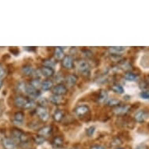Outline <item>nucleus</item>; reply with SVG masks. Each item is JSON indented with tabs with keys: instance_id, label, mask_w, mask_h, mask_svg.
I'll return each mask as SVG.
<instances>
[{
	"instance_id": "72a5a7b5",
	"label": "nucleus",
	"mask_w": 149,
	"mask_h": 149,
	"mask_svg": "<svg viewBox=\"0 0 149 149\" xmlns=\"http://www.w3.org/2000/svg\"><path fill=\"white\" fill-rule=\"evenodd\" d=\"M5 69L3 67V66L2 64L0 63V78H2L3 77H4L5 75Z\"/></svg>"
},
{
	"instance_id": "0eeeda50",
	"label": "nucleus",
	"mask_w": 149,
	"mask_h": 149,
	"mask_svg": "<svg viewBox=\"0 0 149 149\" xmlns=\"http://www.w3.org/2000/svg\"><path fill=\"white\" fill-rule=\"evenodd\" d=\"M24 120V113L23 112H17L13 116V122L16 125H22Z\"/></svg>"
},
{
	"instance_id": "6ab92c4d",
	"label": "nucleus",
	"mask_w": 149,
	"mask_h": 149,
	"mask_svg": "<svg viewBox=\"0 0 149 149\" xmlns=\"http://www.w3.org/2000/svg\"><path fill=\"white\" fill-rule=\"evenodd\" d=\"M55 56L57 59H62L64 58V52L63 48L61 47H56L55 49Z\"/></svg>"
},
{
	"instance_id": "4c0bfd02",
	"label": "nucleus",
	"mask_w": 149,
	"mask_h": 149,
	"mask_svg": "<svg viewBox=\"0 0 149 149\" xmlns=\"http://www.w3.org/2000/svg\"><path fill=\"white\" fill-rule=\"evenodd\" d=\"M72 149H77V148H72Z\"/></svg>"
},
{
	"instance_id": "ddd939ff",
	"label": "nucleus",
	"mask_w": 149,
	"mask_h": 149,
	"mask_svg": "<svg viewBox=\"0 0 149 149\" xmlns=\"http://www.w3.org/2000/svg\"><path fill=\"white\" fill-rule=\"evenodd\" d=\"M52 133V127L50 126H47V127H42V129L38 130V134L42 137H47L49 134H51Z\"/></svg>"
},
{
	"instance_id": "f257e3e1",
	"label": "nucleus",
	"mask_w": 149,
	"mask_h": 149,
	"mask_svg": "<svg viewBox=\"0 0 149 149\" xmlns=\"http://www.w3.org/2000/svg\"><path fill=\"white\" fill-rule=\"evenodd\" d=\"M11 135H12L13 138L17 141H19L20 143H24L27 141V137L22 130H20V129H17V128H13L11 131Z\"/></svg>"
},
{
	"instance_id": "7ed1b4c3",
	"label": "nucleus",
	"mask_w": 149,
	"mask_h": 149,
	"mask_svg": "<svg viewBox=\"0 0 149 149\" xmlns=\"http://www.w3.org/2000/svg\"><path fill=\"white\" fill-rule=\"evenodd\" d=\"M78 70L83 74H88L90 72V65L86 60H81L78 63Z\"/></svg>"
},
{
	"instance_id": "4be33fe9",
	"label": "nucleus",
	"mask_w": 149,
	"mask_h": 149,
	"mask_svg": "<svg viewBox=\"0 0 149 149\" xmlns=\"http://www.w3.org/2000/svg\"><path fill=\"white\" fill-rule=\"evenodd\" d=\"M52 144L56 148H60L63 144V139L60 137H54L53 140H52Z\"/></svg>"
},
{
	"instance_id": "bb28decb",
	"label": "nucleus",
	"mask_w": 149,
	"mask_h": 149,
	"mask_svg": "<svg viewBox=\"0 0 149 149\" xmlns=\"http://www.w3.org/2000/svg\"><path fill=\"white\" fill-rule=\"evenodd\" d=\"M45 140L44 137L40 136V135L34 137V141H35V143H36L37 144H42L45 142Z\"/></svg>"
},
{
	"instance_id": "2f4dec72",
	"label": "nucleus",
	"mask_w": 149,
	"mask_h": 149,
	"mask_svg": "<svg viewBox=\"0 0 149 149\" xmlns=\"http://www.w3.org/2000/svg\"><path fill=\"white\" fill-rule=\"evenodd\" d=\"M106 98H107V93L106 91H102V92H101L100 96H99V100L101 102H102L104 100H106Z\"/></svg>"
},
{
	"instance_id": "9d476101",
	"label": "nucleus",
	"mask_w": 149,
	"mask_h": 149,
	"mask_svg": "<svg viewBox=\"0 0 149 149\" xmlns=\"http://www.w3.org/2000/svg\"><path fill=\"white\" fill-rule=\"evenodd\" d=\"M63 66L66 69H71L73 66V61L70 56H66L63 59Z\"/></svg>"
},
{
	"instance_id": "39448f33",
	"label": "nucleus",
	"mask_w": 149,
	"mask_h": 149,
	"mask_svg": "<svg viewBox=\"0 0 149 149\" xmlns=\"http://www.w3.org/2000/svg\"><path fill=\"white\" fill-rule=\"evenodd\" d=\"M37 114L38 116V117L43 121H46L49 118V112L45 107L40 106L37 109Z\"/></svg>"
},
{
	"instance_id": "a211bd4d",
	"label": "nucleus",
	"mask_w": 149,
	"mask_h": 149,
	"mask_svg": "<svg viewBox=\"0 0 149 149\" xmlns=\"http://www.w3.org/2000/svg\"><path fill=\"white\" fill-rule=\"evenodd\" d=\"M53 86V84L52 82V81L50 80H46V81H44L43 82H42V90L44 91H49L50 90Z\"/></svg>"
},
{
	"instance_id": "dca6fc26",
	"label": "nucleus",
	"mask_w": 149,
	"mask_h": 149,
	"mask_svg": "<svg viewBox=\"0 0 149 149\" xmlns=\"http://www.w3.org/2000/svg\"><path fill=\"white\" fill-rule=\"evenodd\" d=\"M126 47H122V46H114V47H110L109 51L112 53L114 54H121L123 52H124L126 51Z\"/></svg>"
},
{
	"instance_id": "f704fd0d",
	"label": "nucleus",
	"mask_w": 149,
	"mask_h": 149,
	"mask_svg": "<svg viewBox=\"0 0 149 149\" xmlns=\"http://www.w3.org/2000/svg\"><path fill=\"white\" fill-rule=\"evenodd\" d=\"M91 149H105V148L102 146H101V145H95V146L91 147Z\"/></svg>"
},
{
	"instance_id": "20e7f679",
	"label": "nucleus",
	"mask_w": 149,
	"mask_h": 149,
	"mask_svg": "<svg viewBox=\"0 0 149 149\" xmlns=\"http://www.w3.org/2000/svg\"><path fill=\"white\" fill-rule=\"evenodd\" d=\"M29 101V99L23 97V96H17L14 98V105L17 107L19 108H25L26 105H27V102Z\"/></svg>"
},
{
	"instance_id": "5701e85b",
	"label": "nucleus",
	"mask_w": 149,
	"mask_h": 149,
	"mask_svg": "<svg viewBox=\"0 0 149 149\" xmlns=\"http://www.w3.org/2000/svg\"><path fill=\"white\" fill-rule=\"evenodd\" d=\"M63 113L62 112L61 110H56L55 113H54L53 115V118L54 120L57 121V122H59V121H61L63 120Z\"/></svg>"
},
{
	"instance_id": "c756f323",
	"label": "nucleus",
	"mask_w": 149,
	"mask_h": 149,
	"mask_svg": "<svg viewBox=\"0 0 149 149\" xmlns=\"http://www.w3.org/2000/svg\"><path fill=\"white\" fill-rule=\"evenodd\" d=\"M95 127H90L89 128H88L87 129V134L88 135V136H92L93 134H94V133H95Z\"/></svg>"
},
{
	"instance_id": "423d86ee",
	"label": "nucleus",
	"mask_w": 149,
	"mask_h": 149,
	"mask_svg": "<svg viewBox=\"0 0 149 149\" xmlns=\"http://www.w3.org/2000/svg\"><path fill=\"white\" fill-rule=\"evenodd\" d=\"M52 92H53L54 95H56L61 96L63 95H65L67 92V89L64 85H62V84H58V85L55 86L53 88H52Z\"/></svg>"
},
{
	"instance_id": "c85d7f7f",
	"label": "nucleus",
	"mask_w": 149,
	"mask_h": 149,
	"mask_svg": "<svg viewBox=\"0 0 149 149\" xmlns=\"http://www.w3.org/2000/svg\"><path fill=\"white\" fill-rule=\"evenodd\" d=\"M26 87H27V85L25 84L24 83H20L19 84H18V86H17V89H18V91H26Z\"/></svg>"
},
{
	"instance_id": "4468645a",
	"label": "nucleus",
	"mask_w": 149,
	"mask_h": 149,
	"mask_svg": "<svg viewBox=\"0 0 149 149\" xmlns=\"http://www.w3.org/2000/svg\"><path fill=\"white\" fill-rule=\"evenodd\" d=\"M77 81V77L75 75H68L66 77V84L70 87H73L76 84Z\"/></svg>"
},
{
	"instance_id": "9b49d317",
	"label": "nucleus",
	"mask_w": 149,
	"mask_h": 149,
	"mask_svg": "<svg viewBox=\"0 0 149 149\" xmlns=\"http://www.w3.org/2000/svg\"><path fill=\"white\" fill-rule=\"evenodd\" d=\"M88 111H89V109L86 105H80L75 109V113L78 116H82L85 115L88 113Z\"/></svg>"
},
{
	"instance_id": "f8f14e48",
	"label": "nucleus",
	"mask_w": 149,
	"mask_h": 149,
	"mask_svg": "<svg viewBox=\"0 0 149 149\" xmlns=\"http://www.w3.org/2000/svg\"><path fill=\"white\" fill-rule=\"evenodd\" d=\"M23 73L26 76H34L35 70L31 66H24L22 68Z\"/></svg>"
},
{
	"instance_id": "f03ea898",
	"label": "nucleus",
	"mask_w": 149,
	"mask_h": 149,
	"mask_svg": "<svg viewBox=\"0 0 149 149\" xmlns=\"http://www.w3.org/2000/svg\"><path fill=\"white\" fill-rule=\"evenodd\" d=\"M25 92L27 93V95L31 98H37L40 96V92L38 91V90L36 89V88H34L31 85H27Z\"/></svg>"
},
{
	"instance_id": "412c9836",
	"label": "nucleus",
	"mask_w": 149,
	"mask_h": 149,
	"mask_svg": "<svg viewBox=\"0 0 149 149\" xmlns=\"http://www.w3.org/2000/svg\"><path fill=\"white\" fill-rule=\"evenodd\" d=\"M125 78H126V80L129 81H136L138 79V76H137V74H135V73L128 72V73L125 74Z\"/></svg>"
},
{
	"instance_id": "393cba45",
	"label": "nucleus",
	"mask_w": 149,
	"mask_h": 149,
	"mask_svg": "<svg viewBox=\"0 0 149 149\" xmlns=\"http://www.w3.org/2000/svg\"><path fill=\"white\" fill-rule=\"evenodd\" d=\"M31 85L33 86L34 88L38 89V88L39 86H42V82L40 81L39 79H34V80H32L31 82Z\"/></svg>"
},
{
	"instance_id": "473e14b6",
	"label": "nucleus",
	"mask_w": 149,
	"mask_h": 149,
	"mask_svg": "<svg viewBox=\"0 0 149 149\" xmlns=\"http://www.w3.org/2000/svg\"><path fill=\"white\" fill-rule=\"evenodd\" d=\"M140 96L144 99H149V91H143L140 94Z\"/></svg>"
},
{
	"instance_id": "f3484780",
	"label": "nucleus",
	"mask_w": 149,
	"mask_h": 149,
	"mask_svg": "<svg viewBox=\"0 0 149 149\" xmlns=\"http://www.w3.org/2000/svg\"><path fill=\"white\" fill-rule=\"evenodd\" d=\"M129 110V107L128 106H126V105H123V106H119L118 108L115 109L114 110V113L116 114H118V115H123V114H125L127 113Z\"/></svg>"
},
{
	"instance_id": "a878e982",
	"label": "nucleus",
	"mask_w": 149,
	"mask_h": 149,
	"mask_svg": "<svg viewBox=\"0 0 149 149\" xmlns=\"http://www.w3.org/2000/svg\"><path fill=\"white\" fill-rule=\"evenodd\" d=\"M107 103L110 106H114V105H117L120 103V100H118L116 98H110L108 100Z\"/></svg>"
},
{
	"instance_id": "6e6552de",
	"label": "nucleus",
	"mask_w": 149,
	"mask_h": 149,
	"mask_svg": "<svg viewBox=\"0 0 149 149\" xmlns=\"http://www.w3.org/2000/svg\"><path fill=\"white\" fill-rule=\"evenodd\" d=\"M3 146L4 149H15L16 144L13 140L6 137L3 140Z\"/></svg>"
},
{
	"instance_id": "e433bc0d",
	"label": "nucleus",
	"mask_w": 149,
	"mask_h": 149,
	"mask_svg": "<svg viewBox=\"0 0 149 149\" xmlns=\"http://www.w3.org/2000/svg\"><path fill=\"white\" fill-rule=\"evenodd\" d=\"M117 149H123V148H117Z\"/></svg>"
},
{
	"instance_id": "c9c22d12",
	"label": "nucleus",
	"mask_w": 149,
	"mask_h": 149,
	"mask_svg": "<svg viewBox=\"0 0 149 149\" xmlns=\"http://www.w3.org/2000/svg\"><path fill=\"white\" fill-rule=\"evenodd\" d=\"M1 87H2V81H0V88H1Z\"/></svg>"
},
{
	"instance_id": "aec40b11",
	"label": "nucleus",
	"mask_w": 149,
	"mask_h": 149,
	"mask_svg": "<svg viewBox=\"0 0 149 149\" xmlns=\"http://www.w3.org/2000/svg\"><path fill=\"white\" fill-rule=\"evenodd\" d=\"M49 101L51 102L52 103H53L55 105H58L62 102V98L61 96L56 95H52L50 97H49Z\"/></svg>"
},
{
	"instance_id": "7c9ffc66",
	"label": "nucleus",
	"mask_w": 149,
	"mask_h": 149,
	"mask_svg": "<svg viewBox=\"0 0 149 149\" xmlns=\"http://www.w3.org/2000/svg\"><path fill=\"white\" fill-rule=\"evenodd\" d=\"M34 106V102L32 100L29 99V101L27 102V105L25 106L24 109H32V108Z\"/></svg>"
},
{
	"instance_id": "b1692460",
	"label": "nucleus",
	"mask_w": 149,
	"mask_h": 149,
	"mask_svg": "<svg viewBox=\"0 0 149 149\" xmlns=\"http://www.w3.org/2000/svg\"><path fill=\"white\" fill-rule=\"evenodd\" d=\"M112 90L118 94H123L124 93V89L120 84H114L112 87Z\"/></svg>"
},
{
	"instance_id": "2eb2a0df",
	"label": "nucleus",
	"mask_w": 149,
	"mask_h": 149,
	"mask_svg": "<svg viewBox=\"0 0 149 149\" xmlns=\"http://www.w3.org/2000/svg\"><path fill=\"white\" fill-rule=\"evenodd\" d=\"M42 73L45 77H50L54 75V70L51 68V67L44 66L42 69Z\"/></svg>"
},
{
	"instance_id": "1a4fd4ad",
	"label": "nucleus",
	"mask_w": 149,
	"mask_h": 149,
	"mask_svg": "<svg viewBox=\"0 0 149 149\" xmlns=\"http://www.w3.org/2000/svg\"><path fill=\"white\" fill-rule=\"evenodd\" d=\"M147 116L148 115H147V113L144 111L140 110L137 113H136V114L134 115V119L137 122L143 123L147 119Z\"/></svg>"
},
{
	"instance_id": "cd10ccee",
	"label": "nucleus",
	"mask_w": 149,
	"mask_h": 149,
	"mask_svg": "<svg viewBox=\"0 0 149 149\" xmlns=\"http://www.w3.org/2000/svg\"><path fill=\"white\" fill-rule=\"evenodd\" d=\"M45 66H47V67H52V66L56 64L55 61H53L52 59H47V60H45L44 63H43Z\"/></svg>"
}]
</instances>
